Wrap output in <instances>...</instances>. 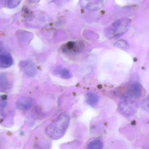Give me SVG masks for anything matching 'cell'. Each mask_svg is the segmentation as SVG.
Here are the masks:
<instances>
[{
  "mask_svg": "<svg viewBox=\"0 0 149 149\" xmlns=\"http://www.w3.org/2000/svg\"><path fill=\"white\" fill-rule=\"evenodd\" d=\"M130 21L128 18H123L113 23L104 30V34L109 39L120 36L129 29Z\"/></svg>",
  "mask_w": 149,
  "mask_h": 149,
  "instance_id": "obj_2",
  "label": "cell"
},
{
  "mask_svg": "<svg viewBox=\"0 0 149 149\" xmlns=\"http://www.w3.org/2000/svg\"><path fill=\"white\" fill-rule=\"evenodd\" d=\"M99 100V96L95 94L89 93L87 95L86 102L89 106H95L98 103Z\"/></svg>",
  "mask_w": 149,
  "mask_h": 149,
  "instance_id": "obj_11",
  "label": "cell"
},
{
  "mask_svg": "<svg viewBox=\"0 0 149 149\" xmlns=\"http://www.w3.org/2000/svg\"><path fill=\"white\" fill-rule=\"evenodd\" d=\"M22 0H8V6L10 8H13L17 7Z\"/></svg>",
  "mask_w": 149,
  "mask_h": 149,
  "instance_id": "obj_15",
  "label": "cell"
},
{
  "mask_svg": "<svg viewBox=\"0 0 149 149\" xmlns=\"http://www.w3.org/2000/svg\"><path fill=\"white\" fill-rule=\"evenodd\" d=\"M138 107L136 100L123 96L118 105V109L122 115L128 117L136 113Z\"/></svg>",
  "mask_w": 149,
  "mask_h": 149,
  "instance_id": "obj_3",
  "label": "cell"
},
{
  "mask_svg": "<svg viewBox=\"0 0 149 149\" xmlns=\"http://www.w3.org/2000/svg\"><path fill=\"white\" fill-rule=\"evenodd\" d=\"M20 65L24 72L29 77H34L36 74V67L32 61L31 60L22 61Z\"/></svg>",
  "mask_w": 149,
  "mask_h": 149,
  "instance_id": "obj_5",
  "label": "cell"
},
{
  "mask_svg": "<svg viewBox=\"0 0 149 149\" xmlns=\"http://www.w3.org/2000/svg\"><path fill=\"white\" fill-rule=\"evenodd\" d=\"M6 74H0V91H5L10 88L11 81Z\"/></svg>",
  "mask_w": 149,
  "mask_h": 149,
  "instance_id": "obj_8",
  "label": "cell"
},
{
  "mask_svg": "<svg viewBox=\"0 0 149 149\" xmlns=\"http://www.w3.org/2000/svg\"><path fill=\"white\" fill-rule=\"evenodd\" d=\"M34 100L30 97H23L19 99L16 102V107L22 110L29 109L33 106Z\"/></svg>",
  "mask_w": 149,
  "mask_h": 149,
  "instance_id": "obj_6",
  "label": "cell"
},
{
  "mask_svg": "<svg viewBox=\"0 0 149 149\" xmlns=\"http://www.w3.org/2000/svg\"><path fill=\"white\" fill-rule=\"evenodd\" d=\"M88 149H102L103 143L99 140H95L88 144Z\"/></svg>",
  "mask_w": 149,
  "mask_h": 149,
  "instance_id": "obj_12",
  "label": "cell"
},
{
  "mask_svg": "<svg viewBox=\"0 0 149 149\" xmlns=\"http://www.w3.org/2000/svg\"><path fill=\"white\" fill-rule=\"evenodd\" d=\"M114 45L116 47L124 50H128L129 49V45L128 43L124 40H120L116 41Z\"/></svg>",
  "mask_w": 149,
  "mask_h": 149,
  "instance_id": "obj_13",
  "label": "cell"
},
{
  "mask_svg": "<svg viewBox=\"0 0 149 149\" xmlns=\"http://www.w3.org/2000/svg\"><path fill=\"white\" fill-rule=\"evenodd\" d=\"M54 74L63 79H70L72 74L70 72L65 68H58L54 70Z\"/></svg>",
  "mask_w": 149,
  "mask_h": 149,
  "instance_id": "obj_9",
  "label": "cell"
},
{
  "mask_svg": "<svg viewBox=\"0 0 149 149\" xmlns=\"http://www.w3.org/2000/svg\"><path fill=\"white\" fill-rule=\"evenodd\" d=\"M70 122V116L67 114L60 115L55 121L45 129L46 134L52 140H58L66 133Z\"/></svg>",
  "mask_w": 149,
  "mask_h": 149,
  "instance_id": "obj_1",
  "label": "cell"
},
{
  "mask_svg": "<svg viewBox=\"0 0 149 149\" xmlns=\"http://www.w3.org/2000/svg\"><path fill=\"white\" fill-rule=\"evenodd\" d=\"M32 2L36 3L38 2L39 0H30Z\"/></svg>",
  "mask_w": 149,
  "mask_h": 149,
  "instance_id": "obj_16",
  "label": "cell"
},
{
  "mask_svg": "<svg viewBox=\"0 0 149 149\" xmlns=\"http://www.w3.org/2000/svg\"><path fill=\"white\" fill-rule=\"evenodd\" d=\"M141 107L144 111L149 113V97L142 101L141 103Z\"/></svg>",
  "mask_w": 149,
  "mask_h": 149,
  "instance_id": "obj_14",
  "label": "cell"
},
{
  "mask_svg": "<svg viewBox=\"0 0 149 149\" xmlns=\"http://www.w3.org/2000/svg\"><path fill=\"white\" fill-rule=\"evenodd\" d=\"M82 48V45L77 44L74 42H70L68 43L63 47V50L65 52H76L79 51L80 49Z\"/></svg>",
  "mask_w": 149,
  "mask_h": 149,
  "instance_id": "obj_10",
  "label": "cell"
},
{
  "mask_svg": "<svg viewBox=\"0 0 149 149\" xmlns=\"http://www.w3.org/2000/svg\"><path fill=\"white\" fill-rule=\"evenodd\" d=\"M13 63V59L10 54L2 53L0 54V67L7 68L10 67Z\"/></svg>",
  "mask_w": 149,
  "mask_h": 149,
  "instance_id": "obj_7",
  "label": "cell"
},
{
  "mask_svg": "<svg viewBox=\"0 0 149 149\" xmlns=\"http://www.w3.org/2000/svg\"><path fill=\"white\" fill-rule=\"evenodd\" d=\"M142 94V88L139 83H133L130 85L125 93L124 97H129L132 99L137 100L141 96Z\"/></svg>",
  "mask_w": 149,
  "mask_h": 149,
  "instance_id": "obj_4",
  "label": "cell"
}]
</instances>
